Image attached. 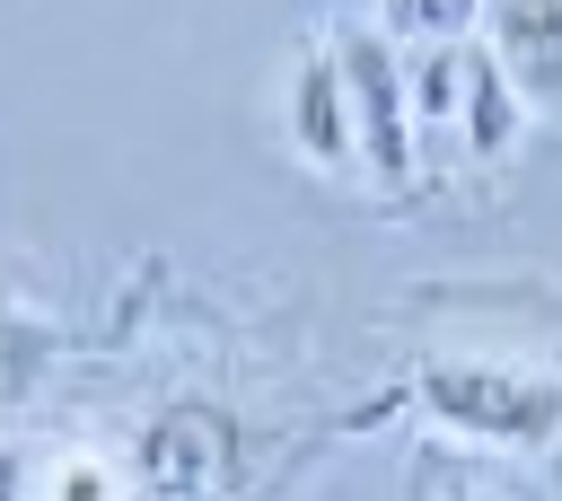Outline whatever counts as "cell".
<instances>
[{
  "instance_id": "obj_11",
  "label": "cell",
  "mask_w": 562,
  "mask_h": 501,
  "mask_svg": "<svg viewBox=\"0 0 562 501\" xmlns=\"http://www.w3.org/2000/svg\"><path fill=\"white\" fill-rule=\"evenodd\" d=\"M430 501H509V492H501L492 475H448V483H439Z\"/></svg>"
},
{
  "instance_id": "obj_3",
  "label": "cell",
  "mask_w": 562,
  "mask_h": 501,
  "mask_svg": "<svg viewBox=\"0 0 562 501\" xmlns=\"http://www.w3.org/2000/svg\"><path fill=\"white\" fill-rule=\"evenodd\" d=\"M342 88H351V132H360V185L369 193H413L430 176L422 158V114H413V53L378 26V18H342L325 26Z\"/></svg>"
},
{
  "instance_id": "obj_10",
  "label": "cell",
  "mask_w": 562,
  "mask_h": 501,
  "mask_svg": "<svg viewBox=\"0 0 562 501\" xmlns=\"http://www.w3.org/2000/svg\"><path fill=\"white\" fill-rule=\"evenodd\" d=\"M0 501H35V466L18 439H0Z\"/></svg>"
},
{
  "instance_id": "obj_5",
  "label": "cell",
  "mask_w": 562,
  "mask_h": 501,
  "mask_svg": "<svg viewBox=\"0 0 562 501\" xmlns=\"http://www.w3.org/2000/svg\"><path fill=\"white\" fill-rule=\"evenodd\" d=\"M272 123H281V149L325 176V185H360V132H351V88H342V62H334V35L299 44L290 70H281V97H272Z\"/></svg>"
},
{
  "instance_id": "obj_9",
  "label": "cell",
  "mask_w": 562,
  "mask_h": 501,
  "mask_svg": "<svg viewBox=\"0 0 562 501\" xmlns=\"http://www.w3.org/2000/svg\"><path fill=\"white\" fill-rule=\"evenodd\" d=\"M35 501H132V466L105 448H53L35 466Z\"/></svg>"
},
{
  "instance_id": "obj_4",
  "label": "cell",
  "mask_w": 562,
  "mask_h": 501,
  "mask_svg": "<svg viewBox=\"0 0 562 501\" xmlns=\"http://www.w3.org/2000/svg\"><path fill=\"white\" fill-rule=\"evenodd\" d=\"M237 457H246V422L220 396H167L123 448L132 492H149V501H211L237 475Z\"/></svg>"
},
{
  "instance_id": "obj_8",
  "label": "cell",
  "mask_w": 562,
  "mask_h": 501,
  "mask_svg": "<svg viewBox=\"0 0 562 501\" xmlns=\"http://www.w3.org/2000/svg\"><path fill=\"white\" fill-rule=\"evenodd\" d=\"M483 9H492V0H369V18H378L404 53H430V44H474V35H483Z\"/></svg>"
},
{
  "instance_id": "obj_6",
  "label": "cell",
  "mask_w": 562,
  "mask_h": 501,
  "mask_svg": "<svg viewBox=\"0 0 562 501\" xmlns=\"http://www.w3.org/2000/svg\"><path fill=\"white\" fill-rule=\"evenodd\" d=\"M483 44L501 53L509 88L527 97L536 123H562V0H492Z\"/></svg>"
},
{
  "instance_id": "obj_7",
  "label": "cell",
  "mask_w": 562,
  "mask_h": 501,
  "mask_svg": "<svg viewBox=\"0 0 562 501\" xmlns=\"http://www.w3.org/2000/svg\"><path fill=\"white\" fill-rule=\"evenodd\" d=\"M53 369H61V325L0 290V422H18L53 387Z\"/></svg>"
},
{
  "instance_id": "obj_2",
  "label": "cell",
  "mask_w": 562,
  "mask_h": 501,
  "mask_svg": "<svg viewBox=\"0 0 562 501\" xmlns=\"http://www.w3.org/2000/svg\"><path fill=\"white\" fill-rule=\"evenodd\" d=\"M413 114H422V158L457 167V176H501L518 158L527 123H536L483 35L413 53Z\"/></svg>"
},
{
  "instance_id": "obj_1",
  "label": "cell",
  "mask_w": 562,
  "mask_h": 501,
  "mask_svg": "<svg viewBox=\"0 0 562 501\" xmlns=\"http://www.w3.org/2000/svg\"><path fill=\"white\" fill-rule=\"evenodd\" d=\"M413 404L501 457H544L562 448V369L518 360V352H465V343H430L413 352Z\"/></svg>"
}]
</instances>
